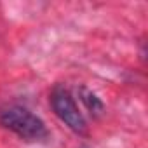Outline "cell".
Masks as SVG:
<instances>
[{
    "mask_svg": "<svg viewBox=\"0 0 148 148\" xmlns=\"http://www.w3.org/2000/svg\"><path fill=\"white\" fill-rule=\"evenodd\" d=\"M0 124L25 141H44L49 136L44 120L19 105H7L0 108Z\"/></svg>",
    "mask_w": 148,
    "mask_h": 148,
    "instance_id": "1",
    "label": "cell"
},
{
    "mask_svg": "<svg viewBox=\"0 0 148 148\" xmlns=\"http://www.w3.org/2000/svg\"><path fill=\"white\" fill-rule=\"evenodd\" d=\"M51 108L54 110L56 117L73 132L77 134H86L87 131V122L77 106V101L73 98L71 91L64 84H56L51 91Z\"/></svg>",
    "mask_w": 148,
    "mask_h": 148,
    "instance_id": "2",
    "label": "cell"
},
{
    "mask_svg": "<svg viewBox=\"0 0 148 148\" xmlns=\"http://www.w3.org/2000/svg\"><path fill=\"white\" fill-rule=\"evenodd\" d=\"M79 98H80V101L86 105V108H87L92 115H101V113L105 112L103 101H101L92 91H89L87 87H80V89H79Z\"/></svg>",
    "mask_w": 148,
    "mask_h": 148,
    "instance_id": "3",
    "label": "cell"
}]
</instances>
